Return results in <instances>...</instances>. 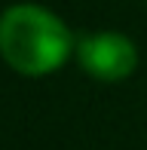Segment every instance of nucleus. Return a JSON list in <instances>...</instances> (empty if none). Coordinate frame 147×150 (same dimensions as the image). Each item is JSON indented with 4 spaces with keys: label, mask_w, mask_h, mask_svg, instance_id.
<instances>
[{
    "label": "nucleus",
    "mask_w": 147,
    "mask_h": 150,
    "mask_svg": "<svg viewBox=\"0 0 147 150\" xmlns=\"http://www.w3.org/2000/svg\"><path fill=\"white\" fill-rule=\"evenodd\" d=\"M71 52V31L61 18L34 3H18L0 16V55L28 77H43L64 64Z\"/></svg>",
    "instance_id": "f257e3e1"
},
{
    "label": "nucleus",
    "mask_w": 147,
    "mask_h": 150,
    "mask_svg": "<svg viewBox=\"0 0 147 150\" xmlns=\"http://www.w3.org/2000/svg\"><path fill=\"white\" fill-rule=\"evenodd\" d=\"M77 58H80V67L86 74H92L95 80L117 83V80H126L135 71L138 49L126 34L101 31V34H89V37L80 40Z\"/></svg>",
    "instance_id": "f03ea898"
}]
</instances>
